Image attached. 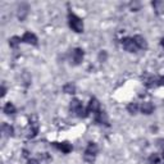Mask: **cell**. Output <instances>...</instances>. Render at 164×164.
<instances>
[{
  "label": "cell",
  "instance_id": "6da1fadb",
  "mask_svg": "<svg viewBox=\"0 0 164 164\" xmlns=\"http://www.w3.org/2000/svg\"><path fill=\"white\" fill-rule=\"evenodd\" d=\"M68 21H69V27L74 32H82L83 31V22L76 14H73V13L68 14Z\"/></svg>",
  "mask_w": 164,
  "mask_h": 164
},
{
  "label": "cell",
  "instance_id": "7a4b0ae2",
  "mask_svg": "<svg viewBox=\"0 0 164 164\" xmlns=\"http://www.w3.org/2000/svg\"><path fill=\"white\" fill-rule=\"evenodd\" d=\"M69 109L72 113H74L76 116H78V117H86L87 116V110H85L82 104H81V101L80 100H77V99H73L71 101V105H69Z\"/></svg>",
  "mask_w": 164,
  "mask_h": 164
},
{
  "label": "cell",
  "instance_id": "3957f363",
  "mask_svg": "<svg viewBox=\"0 0 164 164\" xmlns=\"http://www.w3.org/2000/svg\"><path fill=\"white\" fill-rule=\"evenodd\" d=\"M122 46L126 51H129V53H135V51L139 49L136 46L133 39H129V37H126V39L122 40Z\"/></svg>",
  "mask_w": 164,
  "mask_h": 164
},
{
  "label": "cell",
  "instance_id": "277c9868",
  "mask_svg": "<svg viewBox=\"0 0 164 164\" xmlns=\"http://www.w3.org/2000/svg\"><path fill=\"white\" fill-rule=\"evenodd\" d=\"M98 111H100V103L98 101V99L92 98L89 103V107H87V113H95L96 114Z\"/></svg>",
  "mask_w": 164,
  "mask_h": 164
},
{
  "label": "cell",
  "instance_id": "5b68a950",
  "mask_svg": "<svg viewBox=\"0 0 164 164\" xmlns=\"http://www.w3.org/2000/svg\"><path fill=\"white\" fill-rule=\"evenodd\" d=\"M39 131V123L36 120V117H32V122L30 120V131H28V137H35Z\"/></svg>",
  "mask_w": 164,
  "mask_h": 164
},
{
  "label": "cell",
  "instance_id": "8992f818",
  "mask_svg": "<svg viewBox=\"0 0 164 164\" xmlns=\"http://www.w3.org/2000/svg\"><path fill=\"white\" fill-rule=\"evenodd\" d=\"M22 41L23 42H27V44H31V45H36L37 44V37L35 33L32 32H26L23 37H22Z\"/></svg>",
  "mask_w": 164,
  "mask_h": 164
},
{
  "label": "cell",
  "instance_id": "52a82bcc",
  "mask_svg": "<svg viewBox=\"0 0 164 164\" xmlns=\"http://www.w3.org/2000/svg\"><path fill=\"white\" fill-rule=\"evenodd\" d=\"M72 59H73L74 64H80L82 62V59H83V50L80 49V48L74 49L73 53H72Z\"/></svg>",
  "mask_w": 164,
  "mask_h": 164
},
{
  "label": "cell",
  "instance_id": "ba28073f",
  "mask_svg": "<svg viewBox=\"0 0 164 164\" xmlns=\"http://www.w3.org/2000/svg\"><path fill=\"white\" fill-rule=\"evenodd\" d=\"M54 146L57 149H59L60 151L65 153V154L72 151V145L69 142H54Z\"/></svg>",
  "mask_w": 164,
  "mask_h": 164
},
{
  "label": "cell",
  "instance_id": "9c48e42d",
  "mask_svg": "<svg viewBox=\"0 0 164 164\" xmlns=\"http://www.w3.org/2000/svg\"><path fill=\"white\" fill-rule=\"evenodd\" d=\"M133 41H135L136 46L139 48V49H148V42H146V40H145L142 36L136 35V36L133 37Z\"/></svg>",
  "mask_w": 164,
  "mask_h": 164
},
{
  "label": "cell",
  "instance_id": "30bf717a",
  "mask_svg": "<svg viewBox=\"0 0 164 164\" xmlns=\"http://www.w3.org/2000/svg\"><path fill=\"white\" fill-rule=\"evenodd\" d=\"M28 5L27 4H21L19 5V8H18V18H19V21H24V18H26V15L28 14Z\"/></svg>",
  "mask_w": 164,
  "mask_h": 164
},
{
  "label": "cell",
  "instance_id": "8fae6325",
  "mask_svg": "<svg viewBox=\"0 0 164 164\" xmlns=\"http://www.w3.org/2000/svg\"><path fill=\"white\" fill-rule=\"evenodd\" d=\"M153 110H154V107H153L151 103H149V101L144 103V104L141 105V111H142L144 114H151Z\"/></svg>",
  "mask_w": 164,
  "mask_h": 164
},
{
  "label": "cell",
  "instance_id": "7c38bea8",
  "mask_svg": "<svg viewBox=\"0 0 164 164\" xmlns=\"http://www.w3.org/2000/svg\"><path fill=\"white\" fill-rule=\"evenodd\" d=\"M96 122L98 123H104V124H108V117L105 114V111H98L96 113Z\"/></svg>",
  "mask_w": 164,
  "mask_h": 164
},
{
  "label": "cell",
  "instance_id": "4fadbf2b",
  "mask_svg": "<svg viewBox=\"0 0 164 164\" xmlns=\"http://www.w3.org/2000/svg\"><path fill=\"white\" fill-rule=\"evenodd\" d=\"M2 129H3V133L5 136H13V127L8 123H4L2 126Z\"/></svg>",
  "mask_w": 164,
  "mask_h": 164
},
{
  "label": "cell",
  "instance_id": "5bb4252c",
  "mask_svg": "<svg viewBox=\"0 0 164 164\" xmlns=\"http://www.w3.org/2000/svg\"><path fill=\"white\" fill-rule=\"evenodd\" d=\"M4 113L5 114H14L15 113V107L12 104V103H6L4 107Z\"/></svg>",
  "mask_w": 164,
  "mask_h": 164
},
{
  "label": "cell",
  "instance_id": "9a60e30c",
  "mask_svg": "<svg viewBox=\"0 0 164 164\" xmlns=\"http://www.w3.org/2000/svg\"><path fill=\"white\" fill-rule=\"evenodd\" d=\"M86 153H90V154L96 155V153H98V145L95 144V142H89L87 149H86Z\"/></svg>",
  "mask_w": 164,
  "mask_h": 164
},
{
  "label": "cell",
  "instance_id": "2e32d148",
  "mask_svg": "<svg viewBox=\"0 0 164 164\" xmlns=\"http://www.w3.org/2000/svg\"><path fill=\"white\" fill-rule=\"evenodd\" d=\"M63 91H64L65 94H74V91H76V86H74L73 83H67V85H64Z\"/></svg>",
  "mask_w": 164,
  "mask_h": 164
},
{
  "label": "cell",
  "instance_id": "e0dca14e",
  "mask_svg": "<svg viewBox=\"0 0 164 164\" xmlns=\"http://www.w3.org/2000/svg\"><path fill=\"white\" fill-rule=\"evenodd\" d=\"M95 158H96V155H94V154H90V153H86L85 151V155H83V159L87 162V163H90V164H92L94 162H95Z\"/></svg>",
  "mask_w": 164,
  "mask_h": 164
},
{
  "label": "cell",
  "instance_id": "ac0fdd59",
  "mask_svg": "<svg viewBox=\"0 0 164 164\" xmlns=\"http://www.w3.org/2000/svg\"><path fill=\"white\" fill-rule=\"evenodd\" d=\"M127 110H128L131 114H136L137 110H139V105H137L136 103H131V104L127 107Z\"/></svg>",
  "mask_w": 164,
  "mask_h": 164
},
{
  "label": "cell",
  "instance_id": "d6986e66",
  "mask_svg": "<svg viewBox=\"0 0 164 164\" xmlns=\"http://www.w3.org/2000/svg\"><path fill=\"white\" fill-rule=\"evenodd\" d=\"M22 41V39H19V37H17V36H14V37H12L11 40H9V45L12 46V48H17L18 46V44Z\"/></svg>",
  "mask_w": 164,
  "mask_h": 164
},
{
  "label": "cell",
  "instance_id": "ffe728a7",
  "mask_svg": "<svg viewBox=\"0 0 164 164\" xmlns=\"http://www.w3.org/2000/svg\"><path fill=\"white\" fill-rule=\"evenodd\" d=\"M159 160H160V158H159L158 154H151L150 157H149V163L150 164H158Z\"/></svg>",
  "mask_w": 164,
  "mask_h": 164
},
{
  "label": "cell",
  "instance_id": "44dd1931",
  "mask_svg": "<svg viewBox=\"0 0 164 164\" xmlns=\"http://www.w3.org/2000/svg\"><path fill=\"white\" fill-rule=\"evenodd\" d=\"M153 6L155 8V11H157V12L164 11V3H162V2H154L153 3Z\"/></svg>",
  "mask_w": 164,
  "mask_h": 164
},
{
  "label": "cell",
  "instance_id": "7402d4cb",
  "mask_svg": "<svg viewBox=\"0 0 164 164\" xmlns=\"http://www.w3.org/2000/svg\"><path fill=\"white\" fill-rule=\"evenodd\" d=\"M28 164H39V160H36V159H30L28 160Z\"/></svg>",
  "mask_w": 164,
  "mask_h": 164
},
{
  "label": "cell",
  "instance_id": "603a6c76",
  "mask_svg": "<svg viewBox=\"0 0 164 164\" xmlns=\"http://www.w3.org/2000/svg\"><path fill=\"white\" fill-rule=\"evenodd\" d=\"M5 92H6V89L4 87V86H2V96H4Z\"/></svg>",
  "mask_w": 164,
  "mask_h": 164
},
{
  "label": "cell",
  "instance_id": "cb8c5ba5",
  "mask_svg": "<svg viewBox=\"0 0 164 164\" xmlns=\"http://www.w3.org/2000/svg\"><path fill=\"white\" fill-rule=\"evenodd\" d=\"M105 58H107V54H105V51H104V53L100 54V59H105Z\"/></svg>",
  "mask_w": 164,
  "mask_h": 164
},
{
  "label": "cell",
  "instance_id": "d4e9b609",
  "mask_svg": "<svg viewBox=\"0 0 164 164\" xmlns=\"http://www.w3.org/2000/svg\"><path fill=\"white\" fill-rule=\"evenodd\" d=\"M23 155H24L26 158H28V151L27 150H23Z\"/></svg>",
  "mask_w": 164,
  "mask_h": 164
},
{
  "label": "cell",
  "instance_id": "484cf974",
  "mask_svg": "<svg viewBox=\"0 0 164 164\" xmlns=\"http://www.w3.org/2000/svg\"><path fill=\"white\" fill-rule=\"evenodd\" d=\"M160 45L164 48V37H163V39H162V41H160Z\"/></svg>",
  "mask_w": 164,
  "mask_h": 164
},
{
  "label": "cell",
  "instance_id": "4316f807",
  "mask_svg": "<svg viewBox=\"0 0 164 164\" xmlns=\"http://www.w3.org/2000/svg\"><path fill=\"white\" fill-rule=\"evenodd\" d=\"M163 159H164V151H163Z\"/></svg>",
  "mask_w": 164,
  "mask_h": 164
}]
</instances>
